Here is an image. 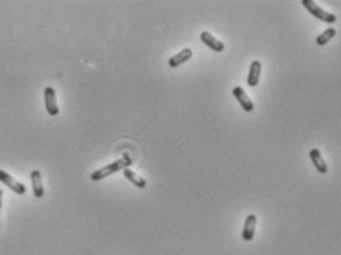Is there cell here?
Here are the masks:
<instances>
[{
	"label": "cell",
	"instance_id": "7a4b0ae2",
	"mask_svg": "<svg viewBox=\"0 0 341 255\" xmlns=\"http://www.w3.org/2000/svg\"><path fill=\"white\" fill-rule=\"evenodd\" d=\"M301 5L312 14L313 17H316L317 20L323 21V23H328V24H334L337 21V17L332 14V12H328L325 9H322L316 2L313 0H301Z\"/></svg>",
	"mask_w": 341,
	"mask_h": 255
},
{
	"label": "cell",
	"instance_id": "4fadbf2b",
	"mask_svg": "<svg viewBox=\"0 0 341 255\" xmlns=\"http://www.w3.org/2000/svg\"><path fill=\"white\" fill-rule=\"evenodd\" d=\"M335 34H337V30L329 27V29H326L325 31H322V33L316 37V43H317L319 46H323V45H326Z\"/></svg>",
	"mask_w": 341,
	"mask_h": 255
},
{
	"label": "cell",
	"instance_id": "5bb4252c",
	"mask_svg": "<svg viewBox=\"0 0 341 255\" xmlns=\"http://www.w3.org/2000/svg\"><path fill=\"white\" fill-rule=\"evenodd\" d=\"M2 202H3V192L0 190V211H2Z\"/></svg>",
	"mask_w": 341,
	"mask_h": 255
},
{
	"label": "cell",
	"instance_id": "9c48e42d",
	"mask_svg": "<svg viewBox=\"0 0 341 255\" xmlns=\"http://www.w3.org/2000/svg\"><path fill=\"white\" fill-rule=\"evenodd\" d=\"M31 178V184H33V193L37 199H42L45 196V189H43V183H42V174L40 171L34 169L30 174Z\"/></svg>",
	"mask_w": 341,
	"mask_h": 255
},
{
	"label": "cell",
	"instance_id": "8992f818",
	"mask_svg": "<svg viewBox=\"0 0 341 255\" xmlns=\"http://www.w3.org/2000/svg\"><path fill=\"white\" fill-rule=\"evenodd\" d=\"M200 40L205 46H208L209 49H212L214 52H223L224 51V43L221 40H218L214 34H211L209 31H202L200 33Z\"/></svg>",
	"mask_w": 341,
	"mask_h": 255
},
{
	"label": "cell",
	"instance_id": "7c38bea8",
	"mask_svg": "<svg viewBox=\"0 0 341 255\" xmlns=\"http://www.w3.org/2000/svg\"><path fill=\"white\" fill-rule=\"evenodd\" d=\"M123 172V175H125V178L129 181V183H132L135 187H138V189H144L145 186H147V183H145V180L141 178L137 172H134L132 169H129V168H126V169L122 171Z\"/></svg>",
	"mask_w": 341,
	"mask_h": 255
},
{
	"label": "cell",
	"instance_id": "3957f363",
	"mask_svg": "<svg viewBox=\"0 0 341 255\" xmlns=\"http://www.w3.org/2000/svg\"><path fill=\"white\" fill-rule=\"evenodd\" d=\"M0 183H3L8 189H11L17 195H26V192H27V187L23 183L17 181L11 174H8L3 169H0Z\"/></svg>",
	"mask_w": 341,
	"mask_h": 255
},
{
	"label": "cell",
	"instance_id": "6da1fadb",
	"mask_svg": "<svg viewBox=\"0 0 341 255\" xmlns=\"http://www.w3.org/2000/svg\"><path fill=\"white\" fill-rule=\"evenodd\" d=\"M131 165H132V159H131L129 156H125V157L117 159L116 162L110 163V165H107V166H104V168H101V169L94 171V172L91 174V181L98 183V181H101V180H104V178L113 175V174L119 172V171H123L126 169V168H129Z\"/></svg>",
	"mask_w": 341,
	"mask_h": 255
},
{
	"label": "cell",
	"instance_id": "5b68a950",
	"mask_svg": "<svg viewBox=\"0 0 341 255\" xmlns=\"http://www.w3.org/2000/svg\"><path fill=\"white\" fill-rule=\"evenodd\" d=\"M233 97L237 100L239 106H240L245 112H248V113L254 112V103L249 100V95L245 92L243 88H240V86L233 88Z\"/></svg>",
	"mask_w": 341,
	"mask_h": 255
},
{
	"label": "cell",
	"instance_id": "8fae6325",
	"mask_svg": "<svg viewBox=\"0 0 341 255\" xmlns=\"http://www.w3.org/2000/svg\"><path fill=\"white\" fill-rule=\"evenodd\" d=\"M260 76H261V62L258 59H254L251 62L249 73H248V86L257 88L260 83Z\"/></svg>",
	"mask_w": 341,
	"mask_h": 255
},
{
	"label": "cell",
	"instance_id": "277c9868",
	"mask_svg": "<svg viewBox=\"0 0 341 255\" xmlns=\"http://www.w3.org/2000/svg\"><path fill=\"white\" fill-rule=\"evenodd\" d=\"M45 107H46L48 114L52 116V117L59 113L57 103V94H55V89L51 88V86L45 88Z\"/></svg>",
	"mask_w": 341,
	"mask_h": 255
},
{
	"label": "cell",
	"instance_id": "ba28073f",
	"mask_svg": "<svg viewBox=\"0 0 341 255\" xmlns=\"http://www.w3.org/2000/svg\"><path fill=\"white\" fill-rule=\"evenodd\" d=\"M255 227H257V215L249 214V215L245 218V224H243V230H242V237H243L245 242H251V240L254 239Z\"/></svg>",
	"mask_w": 341,
	"mask_h": 255
},
{
	"label": "cell",
	"instance_id": "30bf717a",
	"mask_svg": "<svg viewBox=\"0 0 341 255\" xmlns=\"http://www.w3.org/2000/svg\"><path fill=\"white\" fill-rule=\"evenodd\" d=\"M309 156H310V160H312L313 166L316 168L317 172H320V174H326V172H328V165H326V162L323 160L322 153H320L316 147L309 151Z\"/></svg>",
	"mask_w": 341,
	"mask_h": 255
},
{
	"label": "cell",
	"instance_id": "52a82bcc",
	"mask_svg": "<svg viewBox=\"0 0 341 255\" xmlns=\"http://www.w3.org/2000/svg\"><path fill=\"white\" fill-rule=\"evenodd\" d=\"M192 57H193V51H192L190 48H184V49H181L178 54H175L174 57L169 58L168 65H169L170 68H177V67L186 64L187 61H190Z\"/></svg>",
	"mask_w": 341,
	"mask_h": 255
}]
</instances>
